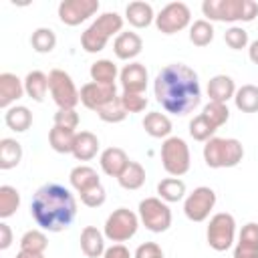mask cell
I'll return each mask as SVG.
<instances>
[{
    "label": "cell",
    "instance_id": "6da1fadb",
    "mask_svg": "<svg viewBox=\"0 0 258 258\" xmlns=\"http://www.w3.org/2000/svg\"><path fill=\"white\" fill-rule=\"evenodd\" d=\"M153 93L157 103L171 115H187L202 103L198 73L183 62L165 64L153 81Z\"/></svg>",
    "mask_w": 258,
    "mask_h": 258
},
{
    "label": "cell",
    "instance_id": "7a4b0ae2",
    "mask_svg": "<svg viewBox=\"0 0 258 258\" xmlns=\"http://www.w3.org/2000/svg\"><path fill=\"white\" fill-rule=\"evenodd\" d=\"M30 216L42 230L62 232L77 216V200L69 187L60 183H44L32 196Z\"/></svg>",
    "mask_w": 258,
    "mask_h": 258
},
{
    "label": "cell",
    "instance_id": "3957f363",
    "mask_svg": "<svg viewBox=\"0 0 258 258\" xmlns=\"http://www.w3.org/2000/svg\"><path fill=\"white\" fill-rule=\"evenodd\" d=\"M204 16L212 22H252L258 16L254 0H204Z\"/></svg>",
    "mask_w": 258,
    "mask_h": 258
},
{
    "label": "cell",
    "instance_id": "277c9868",
    "mask_svg": "<svg viewBox=\"0 0 258 258\" xmlns=\"http://www.w3.org/2000/svg\"><path fill=\"white\" fill-rule=\"evenodd\" d=\"M121 32H123V16L117 12H103L81 34V46L85 48V52H91V54L101 52L107 46L109 38L119 36Z\"/></svg>",
    "mask_w": 258,
    "mask_h": 258
},
{
    "label": "cell",
    "instance_id": "5b68a950",
    "mask_svg": "<svg viewBox=\"0 0 258 258\" xmlns=\"http://www.w3.org/2000/svg\"><path fill=\"white\" fill-rule=\"evenodd\" d=\"M244 157V145L234 137H212L204 145V161L212 169L236 167Z\"/></svg>",
    "mask_w": 258,
    "mask_h": 258
},
{
    "label": "cell",
    "instance_id": "8992f818",
    "mask_svg": "<svg viewBox=\"0 0 258 258\" xmlns=\"http://www.w3.org/2000/svg\"><path fill=\"white\" fill-rule=\"evenodd\" d=\"M137 228H139V214L131 212L129 208H117L105 220L103 234L107 240L121 244V242L131 240L137 234Z\"/></svg>",
    "mask_w": 258,
    "mask_h": 258
},
{
    "label": "cell",
    "instance_id": "52a82bcc",
    "mask_svg": "<svg viewBox=\"0 0 258 258\" xmlns=\"http://www.w3.org/2000/svg\"><path fill=\"white\" fill-rule=\"evenodd\" d=\"M161 165L171 177H179L189 171L191 155L187 143L181 137H167L161 143Z\"/></svg>",
    "mask_w": 258,
    "mask_h": 258
},
{
    "label": "cell",
    "instance_id": "ba28073f",
    "mask_svg": "<svg viewBox=\"0 0 258 258\" xmlns=\"http://www.w3.org/2000/svg\"><path fill=\"white\" fill-rule=\"evenodd\" d=\"M236 238V220L228 212H218L210 218L208 230H206V240L208 246L216 252H226L232 248Z\"/></svg>",
    "mask_w": 258,
    "mask_h": 258
},
{
    "label": "cell",
    "instance_id": "9c48e42d",
    "mask_svg": "<svg viewBox=\"0 0 258 258\" xmlns=\"http://www.w3.org/2000/svg\"><path fill=\"white\" fill-rule=\"evenodd\" d=\"M48 91L58 109H75L81 103V91L62 69H52L48 73Z\"/></svg>",
    "mask_w": 258,
    "mask_h": 258
},
{
    "label": "cell",
    "instance_id": "30bf717a",
    "mask_svg": "<svg viewBox=\"0 0 258 258\" xmlns=\"http://www.w3.org/2000/svg\"><path fill=\"white\" fill-rule=\"evenodd\" d=\"M139 220L149 232L161 234L171 226V210L161 198H145L139 202Z\"/></svg>",
    "mask_w": 258,
    "mask_h": 258
},
{
    "label": "cell",
    "instance_id": "8fae6325",
    "mask_svg": "<svg viewBox=\"0 0 258 258\" xmlns=\"http://www.w3.org/2000/svg\"><path fill=\"white\" fill-rule=\"evenodd\" d=\"M214 206H216V191L208 185H200L191 194L185 196L183 214L191 222H204V220L210 218Z\"/></svg>",
    "mask_w": 258,
    "mask_h": 258
},
{
    "label": "cell",
    "instance_id": "7c38bea8",
    "mask_svg": "<svg viewBox=\"0 0 258 258\" xmlns=\"http://www.w3.org/2000/svg\"><path fill=\"white\" fill-rule=\"evenodd\" d=\"M189 20H191V12H189L187 4L169 2L155 16V26L161 34H175V32L183 30L185 26H189Z\"/></svg>",
    "mask_w": 258,
    "mask_h": 258
},
{
    "label": "cell",
    "instance_id": "4fadbf2b",
    "mask_svg": "<svg viewBox=\"0 0 258 258\" xmlns=\"http://www.w3.org/2000/svg\"><path fill=\"white\" fill-rule=\"evenodd\" d=\"M99 10V0H62L58 4V18L67 26H79Z\"/></svg>",
    "mask_w": 258,
    "mask_h": 258
},
{
    "label": "cell",
    "instance_id": "5bb4252c",
    "mask_svg": "<svg viewBox=\"0 0 258 258\" xmlns=\"http://www.w3.org/2000/svg\"><path fill=\"white\" fill-rule=\"evenodd\" d=\"M119 97L115 85H99V83H85L81 87V103L91 111H101L105 105Z\"/></svg>",
    "mask_w": 258,
    "mask_h": 258
},
{
    "label": "cell",
    "instance_id": "9a60e30c",
    "mask_svg": "<svg viewBox=\"0 0 258 258\" xmlns=\"http://www.w3.org/2000/svg\"><path fill=\"white\" fill-rule=\"evenodd\" d=\"M147 81H149L147 69L141 62H135V60L125 64L119 73V83H121L123 93H145Z\"/></svg>",
    "mask_w": 258,
    "mask_h": 258
},
{
    "label": "cell",
    "instance_id": "2e32d148",
    "mask_svg": "<svg viewBox=\"0 0 258 258\" xmlns=\"http://www.w3.org/2000/svg\"><path fill=\"white\" fill-rule=\"evenodd\" d=\"M24 93V81L14 73H0V107L10 109Z\"/></svg>",
    "mask_w": 258,
    "mask_h": 258
},
{
    "label": "cell",
    "instance_id": "e0dca14e",
    "mask_svg": "<svg viewBox=\"0 0 258 258\" xmlns=\"http://www.w3.org/2000/svg\"><path fill=\"white\" fill-rule=\"evenodd\" d=\"M143 48V40L137 32H121L119 36H115L113 40V52L119 60H133Z\"/></svg>",
    "mask_w": 258,
    "mask_h": 258
},
{
    "label": "cell",
    "instance_id": "ac0fdd59",
    "mask_svg": "<svg viewBox=\"0 0 258 258\" xmlns=\"http://www.w3.org/2000/svg\"><path fill=\"white\" fill-rule=\"evenodd\" d=\"M129 161L131 159L127 157V153L121 147H107V149L101 151V157H99L101 169L109 177H119L123 173V169L127 167Z\"/></svg>",
    "mask_w": 258,
    "mask_h": 258
},
{
    "label": "cell",
    "instance_id": "d6986e66",
    "mask_svg": "<svg viewBox=\"0 0 258 258\" xmlns=\"http://www.w3.org/2000/svg\"><path fill=\"white\" fill-rule=\"evenodd\" d=\"M81 250L87 258H103L105 254V234L95 226H85L81 232Z\"/></svg>",
    "mask_w": 258,
    "mask_h": 258
},
{
    "label": "cell",
    "instance_id": "ffe728a7",
    "mask_svg": "<svg viewBox=\"0 0 258 258\" xmlns=\"http://www.w3.org/2000/svg\"><path fill=\"white\" fill-rule=\"evenodd\" d=\"M69 181H71L73 189H75L79 196H83V194H87L89 189L101 185L99 173H97L91 165H77V167H73L71 173H69Z\"/></svg>",
    "mask_w": 258,
    "mask_h": 258
},
{
    "label": "cell",
    "instance_id": "44dd1931",
    "mask_svg": "<svg viewBox=\"0 0 258 258\" xmlns=\"http://www.w3.org/2000/svg\"><path fill=\"white\" fill-rule=\"evenodd\" d=\"M236 95V83L228 75H216L208 81V97L214 103H228Z\"/></svg>",
    "mask_w": 258,
    "mask_h": 258
},
{
    "label": "cell",
    "instance_id": "7402d4cb",
    "mask_svg": "<svg viewBox=\"0 0 258 258\" xmlns=\"http://www.w3.org/2000/svg\"><path fill=\"white\" fill-rule=\"evenodd\" d=\"M99 151V137L91 131H79L73 143V155L77 161H91Z\"/></svg>",
    "mask_w": 258,
    "mask_h": 258
},
{
    "label": "cell",
    "instance_id": "603a6c76",
    "mask_svg": "<svg viewBox=\"0 0 258 258\" xmlns=\"http://www.w3.org/2000/svg\"><path fill=\"white\" fill-rule=\"evenodd\" d=\"M125 18L131 26L135 28H147L153 20H155V14H153V8L151 4L147 2H141V0H135V2H129L127 8H125Z\"/></svg>",
    "mask_w": 258,
    "mask_h": 258
},
{
    "label": "cell",
    "instance_id": "cb8c5ba5",
    "mask_svg": "<svg viewBox=\"0 0 258 258\" xmlns=\"http://www.w3.org/2000/svg\"><path fill=\"white\" fill-rule=\"evenodd\" d=\"M143 129L147 135H151L155 139H167L171 133V119L165 113L149 111L143 117Z\"/></svg>",
    "mask_w": 258,
    "mask_h": 258
},
{
    "label": "cell",
    "instance_id": "d4e9b609",
    "mask_svg": "<svg viewBox=\"0 0 258 258\" xmlns=\"http://www.w3.org/2000/svg\"><path fill=\"white\" fill-rule=\"evenodd\" d=\"M24 93L32 101L42 103L48 93V75H44L42 71H30L24 77Z\"/></svg>",
    "mask_w": 258,
    "mask_h": 258
},
{
    "label": "cell",
    "instance_id": "484cf974",
    "mask_svg": "<svg viewBox=\"0 0 258 258\" xmlns=\"http://www.w3.org/2000/svg\"><path fill=\"white\" fill-rule=\"evenodd\" d=\"M4 123L8 125V129H12L16 133H24L32 125V113L24 105H12L4 113Z\"/></svg>",
    "mask_w": 258,
    "mask_h": 258
},
{
    "label": "cell",
    "instance_id": "4316f807",
    "mask_svg": "<svg viewBox=\"0 0 258 258\" xmlns=\"http://www.w3.org/2000/svg\"><path fill=\"white\" fill-rule=\"evenodd\" d=\"M22 161V145L12 137L0 139V169H12Z\"/></svg>",
    "mask_w": 258,
    "mask_h": 258
},
{
    "label": "cell",
    "instance_id": "83f0119b",
    "mask_svg": "<svg viewBox=\"0 0 258 258\" xmlns=\"http://www.w3.org/2000/svg\"><path fill=\"white\" fill-rule=\"evenodd\" d=\"M91 81L99 85H115L117 81V64L109 58H99L91 64Z\"/></svg>",
    "mask_w": 258,
    "mask_h": 258
},
{
    "label": "cell",
    "instance_id": "f1b7e54d",
    "mask_svg": "<svg viewBox=\"0 0 258 258\" xmlns=\"http://www.w3.org/2000/svg\"><path fill=\"white\" fill-rule=\"evenodd\" d=\"M157 196L165 204H173L185 198V183L179 177H165L157 183Z\"/></svg>",
    "mask_w": 258,
    "mask_h": 258
},
{
    "label": "cell",
    "instance_id": "f546056e",
    "mask_svg": "<svg viewBox=\"0 0 258 258\" xmlns=\"http://www.w3.org/2000/svg\"><path fill=\"white\" fill-rule=\"evenodd\" d=\"M119 185L123 189H139L143 183H145V169L139 161H129L127 167L123 169V173L117 177Z\"/></svg>",
    "mask_w": 258,
    "mask_h": 258
},
{
    "label": "cell",
    "instance_id": "4dcf8cb0",
    "mask_svg": "<svg viewBox=\"0 0 258 258\" xmlns=\"http://www.w3.org/2000/svg\"><path fill=\"white\" fill-rule=\"evenodd\" d=\"M234 103L242 113H258V87L242 85L240 89H236Z\"/></svg>",
    "mask_w": 258,
    "mask_h": 258
},
{
    "label": "cell",
    "instance_id": "1f68e13d",
    "mask_svg": "<svg viewBox=\"0 0 258 258\" xmlns=\"http://www.w3.org/2000/svg\"><path fill=\"white\" fill-rule=\"evenodd\" d=\"M77 131L71 129H62V127H52L48 133V143L56 153H71L73 151V143H75Z\"/></svg>",
    "mask_w": 258,
    "mask_h": 258
},
{
    "label": "cell",
    "instance_id": "d6a6232c",
    "mask_svg": "<svg viewBox=\"0 0 258 258\" xmlns=\"http://www.w3.org/2000/svg\"><path fill=\"white\" fill-rule=\"evenodd\" d=\"M18 208H20V194H18V189L8 185V183L0 185V218L6 220L10 216H14Z\"/></svg>",
    "mask_w": 258,
    "mask_h": 258
},
{
    "label": "cell",
    "instance_id": "836d02e7",
    "mask_svg": "<svg viewBox=\"0 0 258 258\" xmlns=\"http://www.w3.org/2000/svg\"><path fill=\"white\" fill-rule=\"evenodd\" d=\"M216 131H218V127H216L204 113L196 115V117L189 121V135H191L196 141L206 143V141H210V139L214 137Z\"/></svg>",
    "mask_w": 258,
    "mask_h": 258
},
{
    "label": "cell",
    "instance_id": "e575fe53",
    "mask_svg": "<svg viewBox=\"0 0 258 258\" xmlns=\"http://www.w3.org/2000/svg\"><path fill=\"white\" fill-rule=\"evenodd\" d=\"M214 40V26L210 20L202 18V20H196L191 26H189V42L194 46H208L210 42Z\"/></svg>",
    "mask_w": 258,
    "mask_h": 258
},
{
    "label": "cell",
    "instance_id": "d590c367",
    "mask_svg": "<svg viewBox=\"0 0 258 258\" xmlns=\"http://www.w3.org/2000/svg\"><path fill=\"white\" fill-rule=\"evenodd\" d=\"M30 44H32V48L36 52L46 54V52L54 50V46H56V34H54L52 28H44V26L42 28H36L32 32V36H30Z\"/></svg>",
    "mask_w": 258,
    "mask_h": 258
},
{
    "label": "cell",
    "instance_id": "8d00e7d4",
    "mask_svg": "<svg viewBox=\"0 0 258 258\" xmlns=\"http://www.w3.org/2000/svg\"><path fill=\"white\" fill-rule=\"evenodd\" d=\"M48 246V238L42 230H28L22 234L20 238V250H28V252H40L44 254Z\"/></svg>",
    "mask_w": 258,
    "mask_h": 258
},
{
    "label": "cell",
    "instance_id": "74e56055",
    "mask_svg": "<svg viewBox=\"0 0 258 258\" xmlns=\"http://www.w3.org/2000/svg\"><path fill=\"white\" fill-rule=\"evenodd\" d=\"M97 115H99V119L105 121V123H121V121H125V117H127L129 113L125 111V107H123V103H121V95H119L115 101H111V103L105 105L101 111H97Z\"/></svg>",
    "mask_w": 258,
    "mask_h": 258
},
{
    "label": "cell",
    "instance_id": "f35d334b",
    "mask_svg": "<svg viewBox=\"0 0 258 258\" xmlns=\"http://www.w3.org/2000/svg\"><path fill=\"white\" fill-rule=\"evenodd\" d=\"M216 127H222L224 123H228V119H230V109H228V105H224V103H214V101H210L206 107H204V111H202Z\"/></svg>",
    "mask_w": 258,
    "mask_h": 258
},
{
    "label": "cell",
    "instance_id": "ab89813d",
    "mask_svg": "<svg viewBox=\"0 0 258 258\" xmlns=\"http://www.w3.org/2000/svg\"><path fill=\"white\" fill-rule=\"evenodd\" d=\"M224 40L232 50H242L248 46V32L242 26H230L224 32Z\"/></svg>",
    "mask_w": 258,
    "mask_h": 258
},
{
    "label": "cell",
    "instance_id": "60d3db41",
    "mask_svg": "<svg viewBox=\"0 0 258 258\" xmlns=\"http://www.w3.org/2000/svg\"><path fill=\"white\" fill-rule=\"evenodd\" d=\"M121 103L127 113H141L147 107L145 93H121Z\"/></svg>",
    "mask_w": 258,
    "mask_h": 258
},
{
    "label": "cell",
    "instance_id": "b9f144b4",
    "mask_svg": "<svg viewBox=\"0 0 258 258\" xmlns=\"http://www.w3.org/2000/svg\"><path fill=\"white\" fill-rule=\"evenodd\" d=\"M54 125L75 131L79 127V113L75 109H58L54 113Z\"/></svg>",
    "mask_w": 258,
    "mask_h": 258
},
{
    "label": "cell",
    "instance_id": "7bdbcfd3",
    "mask_svg": "<svg viewBox=\"0 0 258 258\" xmlns=\"http://www.w3.org/2000/svg\"><path fill=\"white\" fill-rule=\"evenodd\" d=\"M238 244L252 248V250H258V224L256 222H248L242 228V232L238 236Z\"/></svg>",
    "mask_w": 258,
    "mask_h": 258
},
{
    "label": "cell",
    "instance_id": "ee69618b",
    "mask_svg": "<svg viewBox=\"0 0 258 258\" xmlns=\"http://www.w3.org/2000/svg\"><path fill=\"white\" fill-rule=\"evenodd\" d=\"M105 200H107V191H105L103 185H97V187H93V189H89L87 194L81 196V202L87 208H99V206L105 204Z\"/></svg>",
    "mask_w": 258,
    "mask_h": 258
},
{
    "label": "cell",
    "instance_id": "f6af8a7d",
    "mask_svg": "<svg viewBox=\"0 0 258 258\" xmlns=\"http://www.w3.org/2000/svg\"><path fill=\"white\" fill-rule=\"evenodd\" d=\"M133 258H165V256H163V250L155 242H143L137 246Z\"/></svg>",
    "mask_w": 258,
    "mask_h": 258
},
{
    "label": "cell",
    "instance_id": "bcb514c9",
    "mask_svg": "<svg viewBox=\"0 0 258 258\" xmlns=\"http://www.w3.org/2000/svg\"><path fill=\"white\" fill-rule=\"evenodd\" d=\"M103 258H131V252L123 246V244H113L105 250Z\"/></svg>",
    "mask_w": 258,
    "mask_h": 258
},
{
    "label": "cell",
    "instance_id": "7dc6e473",
    "mask_svg": "<svg viewBox=\"0 0 258 258\" xmlns=\"http://www.w3.org/2000/svg\"><path fill=\"white\" fill-rule=\"evenodd\" d=\"M12 246V230L6 222H0V250H8Z\"/></svg>",
    "mask_w": 258,
    "mask_h": 258
},
{
    "label": "cell",
    "instance_id": "c3c4849f",
    "mask_svg": "<svg viewBox=\"0 0 258 258\" xmlns=\"http://www.w3.org/2000/svg\"><path fill=\"white\" fill-rule=\"evenodd\" d=\"M234 258H258V250H252V248H246V246L236 244Z\"/></svg>",
    "mask_w": 258,
    "mask_h": 258
},
{
    "label": "cell",
    "instance_id": "681fc988",
    "mask_svg": "<svg viewBox=\"0 0 258 258\" xmlns=\"http://www.w3.org/2000/svg\"><path fill=\"white\" fill-rule=\"evenodd\" d=\"M248 58H250L254 64H258V38L248 44Z\"/></svg>",
    "mask_w": 258,
    "mask_h": 258
},
{
    "label": "cell",
    "instance_id": "f907efd6",
    "mask_svg": "<svg viewBox=\"0 0 258 258\" xmlns=\"http://www.w3.org/2000/svg\"><path fill=\"white\" fill-rule=\"evenodd\" d=\"M16 258H44V254L40 252H28V250H20L16 254Z\"/></svg>",
    "mask_w": 258,
    "mask_h": 258
}]
</instances>
